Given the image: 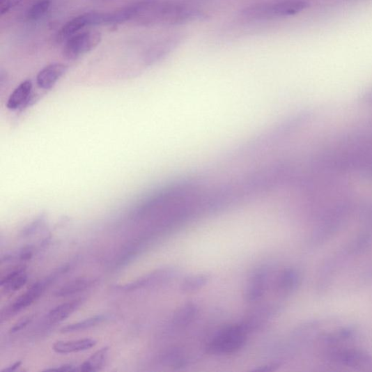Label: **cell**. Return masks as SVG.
I'll return each instance as SVG.
<instances>
[{
    "label": "cell",
    "mask_w": 372,
    "mask_h": 372,
    "mask_svg": "<svg viewBox=\"0 0 372 372\" xmlns=\"http://www.w3.org/2000/svg\"><path fill=\"white\" fill-rule=\"evenodd\" d=\"M298 284V276L293 269H286L279 276L277 281V290L284 293H290L295 289Z\"/></svg>",
    "instance_id": "ffe728a7"
},
{
    "label": "cell",
    "mask_w": 372,
    "mask_h": 372,
    "mask_svg": "<svg viewBox=\"0 0 372 372\" xmlns=\"http://www.w3.org/2000/svg\"><path fill=\"white\" fill-rule=\"evenodd\" d=\"M206 19L204 11L190 5L149 0L137 21L145 26H178Z\"/></svg>",
    "instance_id": "6da1fadb"
},
{
    "label": "cell",
    "mask_w": 372,
    "mask_h": 372,
    "mask_svg": "<svg viewBox=\"0 0 372 372\" xmlns=\"http://www.w3.org/2000/svg\"><path fill=\"white\" fill-rule=\"evenodd\" d=\"M101 40H102V33L99 31H82L65 42L62 54L68 60H77L91 52Z\"/></svg>",
    "instance_id": "277c9868"
},
{
    "label": "cell",
    "mask_w": 372,
    "mask_h": 372,
    "mask_svg": "<svg viewBox=\"0 0 372 372\" xmlns=\"http://www.w3.org/2000/svg\"><path fill=\"white\" fill-rule=\"evenodd\" d=\"M148 0H141L109 13H104V25L122 24L139 17L144 12Z\"/></svg>",
    "instance_id": "52a82bcc"
},
{
    "label": "cell",
    "mask_w": 372,
    "mask_h": 372,
    "mask_svg": "<svg viewBox=\"0 0 372 372\" xmlns=\"http://www.w3.org/2000/svg\"><path fill=\"white\" fill-rule=\"evenodd\" d=\"M266 274L263 272H258L254 275L245 291V298L249 302L256 301L264 294L266 286Z\"/></svg>",
    "instance_id": "2e32d148"
},
{
    "label": "cell",
    "mask_w": 372,
    "mask_h": 372,
    "mask_svg": "<svg viewBox=\"0 0 372 372\" xmlns=\"http://www.w3.org/2000/svg\"><path fill=\"white\" fill-rule=\"evenodd\" d=\"M209 274H197L189 277L182 282L180 290L183 293H192L201 289L210 281Z\"/></svg>",
    "instance_id": "7402d4cb"
},
{
    "label": "cell",
    "mask_w": 372,
    "mask_h": 372,
    "mask_svg": "<svg viewBox=\"0 0 372 372\" xmlns=\"http://www.w3.org/2000/svg\"><path fill=\"white\" fill-rule=\"evenodd\" d=\"M247 339V328L230 325L219 330L212 338L208 349L212 354H231L241 350Z\"/></svg>",
    "instance_id": "3957f363"
},
{
    "label": "cell",
    "mask_w": 372,
    "mask_h": 372,
    "mask_svg": "<svg viewBox=\"0 0 372 372\" xmlns=\"http://www.w3.org/2000/svg\"><path fill=\"white\" fill-rule=\"evenodd\" d=\"M185 40L183 33H177L159 41L148 50L146 56L148 63L157 62L176 49Z\"/></svg>",
    "instance_id": "ba28073f"
},
{
    "label": "cell",
    "mask_w": 372,
    "mask_h": 372,
    "mask_svg": "<svg viewBox=\"0 0 372 372\" xmlns=\"http://www.w3.org/2000/svg\"><path fill=\"white\" fill-rule=\"evenodd\" d=\"M22 361L16 362L13 364L10 365V366H8L7 368H6L5 369H3V371L12 372V371H16L17 369H18L22 366Z\"/></svg>",
    "instance_id": "484cf974"
},
{
    "label": "cell",
    "mask_w": 372,
    "mask_h": 372,
    "mask_svg": "<svg viewBox=\"0 0 372 372\" xmlns=\"http://www.w3.org/2000/svg\"><path fill=\"white\" fill-rule=\"evenodd\" d=\"M97 280L91 278H79L66 283L55 293L57 297L73 296L86 291L95 284Z\"/></svg>",
    "instance_id": "4fadbf2b"
},
{
    "label": "cell",
    "mask_w": 372,
    "mask_h": 372,
    "mask_svg": "<svg viewBox=\"0 0 372 372\" xmlns=\"http://www.w3.org/2000/svg\"><path fill=\"white\" fill-rule=\"evenodd\" d=\"M78 367L79 366L69 364H63L58 367L47 369H45V371H78Z\"/></svg>",
    "instance_id": "d4e9b609"
},
{
    "label": "cell",
    "mask_w": 372,
    "mask_h": 372,
    "mask_svg": "<svg viewBox=\"0 0 372 372\" xmlns=\"http://www.w3.org/2000/svg\"><path fill=\"white\" fill-rule=\"evenodd\" d=\"M83 301V299L79 298L61 304L47 313L46 317L47 323L50 325L62 323L80 307Z\"/></svg>",
    "instance_id": "8fae6325"
},
{
    "label": "cell",
    "mask_w": 372,
    "mask_h": 372,
    "mask_svg": "<svg viewBox=\"0 0 372 372\" xmlns=\"http://www.w3.org/2000/svg\"><path fill=\"white\" fill-rule=\"evenodd\" d=\"M68 69L69 67L61 63L47 65L37 76L38 87L45 91L52 89L57 82L65 74Z\"/></svg>",
    "instance_id": "9c48e42d"
},
{
    "label": "cell",
    "mask_w": 372,
    "mask_h": 372,
    "mask_svg": "<svg viewBox=\"0 0 372 372\" xmlns=\"http://www.w3.org/2000/svg\"><path fill=\"white\" fill-rule=\"evenodd\" d=\"M97 341L93 338H84V339L74 341H61L54 343L53 350L59 354H70L86 351L95 347Z\"/></svg>",
    "instance_id": "7c38bea8"
},
{
    "label": "cell",
    "mask_w": 372,
    "mask_h": 372,
    "mask_svg": "<svg viewBox=\"0 0 372 372\" xmlns=\"http://www.w3.org/2000/svg\"><path fill=\"white\" fill-rule=\"evenodd\" d=\"M52 0H36L26 11V20L29 22L40 20L52 7Z\"/></svg>",
    "instance_id": "44dd1931"
},
{
    "label": "cell",
    "mask_w": 372,
    "mask_h": 372,
    "mask_svg": "<svg viewBox=\"0 0 372 372\" xmlns=\"http://www.w3.org/2000/svg\"><path fill=\"white\" fill-rule=\"evenodd\" d=\"M171 274L172 273L167 270H158V272L152 273L141 279L127 284L123 286H121L120 289L125 291H132L141 289L144 288V287L166 280L167 278L170 277Z\"/></svg>",
    "instance_id": "9a60e30c"
},
{
    "label": "cell",
    "mask_w": 372,
    "mask_h": 372,
    "mask_svg": "<svg viewBox=\"0 0 372 372\" xmlns=\"http://www.w3.org/2000/svg\"><path fill=\"white\" fill-rule=\"evenodd\" d=\"M109 353V348L104 347L94 352L86 362L82 363L78 371L84 372L98 371L104 368L106 364Z\"/></svg>",
    "instance_id": "e0dca14e"
},
{
    "label": "cell",
    "mask_w": 372,
    "mask_h": 372,
    "mask_svg": "<svg viewBox=\"0 0 372 372\" xmlns=\"http://www.w3.org/2000/svg\"><path fill=\"white\" fill-rule=\"evenodd\" d=\"M107 317L104 315L95 316L80 320L79 323L68 325L62 328L61 332V333H73L86 330L102 324L107 320Z\"/></svg>",
    "instance_id": "d6986e66"
},
{
    "label": "cell",
    "mask_w": 372,
    "mask_h": 372,
    "mask_svg": "<svg viewBox=\"0 0 372 372\" xmlns=\"http://www.w3.org/2000/svg\"><path fill=\"white\" fill-rule=\"evenodd\" d=\"M199 309L196 304L185 303L176 312L173 317L174 324L180 327L188 326L196 318Z\"/></svg>",
    "instance_id": "ac0fdd59"
},
{
    "label": "cell",
    "mask_w": 372,
    "mask_h": 372,
    "mask_svg": "<svg viewBox=\"0 0 372 372\" xmlns=\"http://www.w3.org/2000/svg\"><path fill=\"white\" fill-rule=\"evenodd\" d=\"M27 280L26 267L20 265L13 268L10 272L6 274L2 278L0 285L2 286L3 293L11 294L21 290L26 284Z\"/></svg>",
    "instance_id": "30bf717a"
},
{
    "label": "cell",
    "mask_w": 372,
    "mask_h": 372,
    "mask_svg": "<svg viewBox=\"0 0 372 372\" xmlns=\"http://www.w3.org/2000/svg\"><path fill=\"white\" fill-rule=\"evenodd\" d=\"M52 279H47L33 284L30 288L20 297L17 298L8 307L2 311L1 320H4L26 309L36 301L42 295Z\"/></svg>",
    "instance_id": "8992f818"
},
{
    "label": "cell",
    "mask_w": 372,
    "mask_h": 372,
    "mask_svg": "<svg viewBox=\"0 0 372 372\" xmlns=\"http://www.w3.org/2000/svg\"><path fill=\"white\" fill-rule=\"evenodd\" d=\"M32 320V316H26L22 318L10 330V333L14 334L19 332L26 327Z\"/></svg>",
    "instance_id": "cb8c5ba5"
},
{
    "label": "cell",
    "mask_w": 372,
    "mask_h": 372,
    "mask_svg": "<svg viewBox=\"0 0 372 372\" xmlns=\"http://www.w3.org/2000/svg\"><path fill=\"white\" fill-rule=\"evenodd\" d=\"M24 1L25 0H0V14H8Z\"/></svg>",
    "instance_id": "603a6c76"
},
{
    "label": "cell",
    "mask_w": 372,
    "mask_h": 372,
    "mask_svg": "<svg viewBox=\"0 0 372 372\" xmlns=\"http://www.w3.org/2000/svg\"><path fill=\"white\" fill-rule=\"evenodd\" d=\"M103 13L89 12L80 14L68 21L59 31L56 40L59 43L65 42L76 33L90 26L103 25Z\"/></svg>",
    "instance_id": "5b68a950"
},
{
    "label": "cell",
    "mask_w": 372,
    "mask_h": 372,
    "mask_svg": "<svg viewBox=\"0 0 372 372\" xmlns=\"http://www.w3.org/2000/svg\"><path fill=\"white\" fill-rule=\"evenodd\" d=\"M32 91V82L27 79L22 82L12 93L8 98L7 107L17 110L22 107L29 99Z\"/></svg>",
    "instance_id": "5bb4252c"
},
{
    "label": "cell",
    "mask_w": 372,
    "mask_h": 372,
    "mask_svg": "<svg viewBox=\"0 0 372 372\" xmlns=\"http://www.w3.org/2000/svg\"><path fill=\"white\" fill-rule=\"evenodd\" d=\"M309 4L304 0H280L252 4L243 8L240 15L249 22H266L289 18L306 10Z\"/></svg>",
    "instance_id": "7a4b0ae2"
}]
</instances>
